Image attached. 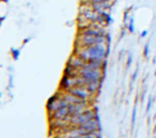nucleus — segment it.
<instances>
[{"label":"nucleus","mask_w":156,"mask_h":138,"mask_svg":"<svg viewBox=\"0 0 156 138\" xmlns=\"http://www.w3.org/2000/svg\"><path fill=\"white\" fill-rule=\"evenodd\" d=\"M109 54V44H97L90 47H79L76 52V56L88 61H104Z\"/></svg>","instance_id":"f257e3e1"},{"label":"nucleus","mask_w":156,"mask_h":138,"mask_svg":"<svg viewBox=\"0 0 156 138\" xmlns=\"http://www.w3.org/2000/svg\"><path fill=\"white\" fill-rule=\"evenodd\" d=\"M97 114L93 108L88 107L85 111H83L81 114H78V115H74L70 117L69 122L71 123L72 127H80L83 124L87 123L88 121L93 119H96Z\"/></svg>","instance_id":"f03ea898"},{"label":"nucleus","mask_w":156,"mask_h":138,"mask_svg":"<svg viewBox=\"0 0 156 138\" xmlns=\"http://www.w3.org/2000/svg\"><path fill=\"white\" fill-rule=\"evenodd\" d=\"M79 76L85 78L87 82H103L104 79L105 71L93 70L90 68H81L78 70Z\"/></svg>","instance_id":"7ed1b4c3"},{"label":"nucleus","mask_w":156,"mask_h":138,"mask_svg":"<svg viewBox=\"0 0 156 138\" xmlns=\"http://www.w3.org/2000/svg\"><path fill=\"white\" fill-rule=\"evenodd\" d=\"M97 44H108L107 37H91V35H79V47H90Z\"/></svg>","instance_id":"20e7f679"},{"label":"nucleus","mask_w":156,"mask_h":138,"mask_svg":"<svg viewBox=\"0 0 156 138\" xmlns=\"http://www.w3.org/2000/svg\"><path fill=\"white\" fill-rule=\"evenodd\" d=\"M67 92L74 94V95H76L77 98H81V100H83V101H88V102H90L91 98H94V96L89 92V90H88L86 87H83V86L74 87V88H72V89Z\"/></svg>","instance_id":"39448f33"},{"label":"nucleus","mask_w":156,"mask_h":138,"mask_svg":"<svg viewBox=\"0 0 156 138\" xmlns=\"http://www.w3.org/2000/svg\"><path fill=\"white\" fill-rule=\"evenodd\" d=\"M80 127L86 132V133H94V132H101V123H99L98 118L88 121L87 123L80 125Z\"/></svg>","instance_id":"423d86ee"},{"label":"nucleus","mask_w":156,"mask_h":138,"mask_svg":"<svg viewBox=\"0 0 156 138\" xmlns=\"http://www.w3.org/2000/svg\"><path fill=\"white\" fill-rule=\"evenodd\" d=\"M114 3H112V0H109V1H105V2H99V3H92L91 8L94 12L96 13H105V12H108L109 10L112 8Z\"/></svg>","instance_id":"0eeeda50"},{"label":"nucleus","mask_w":156,"mask_h":138,"mask_svg":"<svg viewBox=\"0 0 156 138\" xmlns=\"http://www.w3.org/2000/svg\"><path fill=\"white\" fill-rule=\"evenodd\" d=\"M69 106L59 108V109H57L56 111H54V115H52L54 119H56V120H67V121H69L70 117H71V115H70Z\"/></svg>","instance_id":"6e6552de"},{"label":"nucleus","mask_w":156,"mask_h":138,"mask_svg":"<svg viewBox=\"0 0 156 138\" xmlns=\"http://www.w3.org/2000/svg\"><path fill=\"white\" fill-rule=\"evenodd\" d=\"M102 82H88L86 88L94 96L98 93V91L101 90V88H102Z\"/></svg>","instance_id":"1a4fd4ad"},{"label":"nucleus","mask_w":156,"mask_h":138,"mask_svg":"<svg viewBox=\"0 0 156 138\" xmlns=\"http://www.w3.org/2000/svg\"><path fill=\"white\" fill-rule=\"evenodd\" d=\"M136 120H137V105L134 106V109H133V114H132V131L135 129Z\"/></svg>","instance_id":"9d476101"},{"label":"nucleus","mask_w":156,"mask_h":138,"mask_svg":"<svg viewBox=\"0 0 156 138\" xmlns=\"http://www.w3.org/2000/svg\"><path fill=\"white\" fill-rule=\"evenodd\" d=\"M127 31L130 33L135 32V23H134V17H130L129 21L127 24Z\"/></svg>","instance_id":"9b49d317"},{"label":"nucleus","mask_w":156,"mask_h":138,"mask_svg":"<svg viewBox=\"0 0 156 138\" xmlns=\"http://www.w3.org/2000/svg\"><path fill=\"white\" fill-rule=\"evenodd\" d=\"M152 105H153V96L150 95L149 98H148L147 108H145V111H147V114H148V112H150V110H151V108H152Z\"/></svg>","instance_id":"f8f14e48"},{"label":"nucleus","mask_w":156,"mask_h":138,"mask_svg":"<svg viewBox=\"0 0 156 138\" xmlns=\"http://www.w3.org/2000/svg\"><path fill=\"white\" fill-rule=\"evenodd\" d=\"M149 53H150V44L149 43H147L143 47V56L147 58V57L149 56Z\"/></svg>","instance_id":"ddd939ff"},{"label":"nucleus","mask_w":156,"mask_h":138,"mask_svg":"<svg viewBox=\"0 0 156 138\" xmlns=\"http://www.w3.org/2000/svg\"><path fill=\"white\" fill-rule=\"evenodd\" d=\"M132 62H133V54L132 53H128V58H127V63H126V68H129L132 66Z\"/></svg>","instance_id":"4468645a"},{"label":"nucleus","mask_w":156,"mask_h":138,"mask_svg":"<svg viewBox=\"0 0 156 138\" xmlns=\"http://www.w3.org/2000/svg\"><path fill=\"white\" fill-rule=\"evenodd\" d=\"M138 72H139V71H138V69L137 70L135 71V72H134V74H133V76H132V85L134 84V82H136V79H137V76H138Z\"/></svg>","instance_id":"2eb2a0df"},{"label":"nucleus","mask_w":156,"mask_h":138,"mask_svg":"<svg viewBox=\"0 0 156 138\" xmlns=\"http://www.w3.org/2000/svg\"><path fill=\"white\" fill-rule=\"evenodd\" d=\"M88 2L92 5V3H99V2H105V1H109V0H87Z\"/></svg>","instance_id":"dca6fc26"},{"label":"nucleus","mask_w":156,"mask_h":138,"mask_svg":"<svg viewBox=\"0 0 156 138\" xmlns=\"http://www.w3.org/2000/svg\"><path fill=\"white\" fill-rule=\"evenodd\" d=\"M148 33H149V30H143L141 32V34H140V37H141V39H144V37L148 35Z\"/></svg>","instance_id":"f3484780"},{"label":"nucleus","mask_w":156,"mask_h":138,"mask_svg":"<svg viewBox=\"0 0 156 138\" xmlns=\"http://www.w3.org/2000/svg\"><path fill=\"white\" fill-rule=\"evenodd\" d=\"M154 75H155V76H156V70H155V72H154Z\"/></svg>","instance_id":"a211bd4d"},{"label":"nucleus","mask_w":156,"mask_h":138,"mask_svg":"<svg viewBox=\"0 0 156 138\" xmlns=\"http://www.w3.org/2000/svg\"><path fill=\"white\" fill-rule=\"evenodd\" d=\"M154 138H156V137H154Z\"/></svg>","instance_id":"6ab92c4d"}]
</instances>
